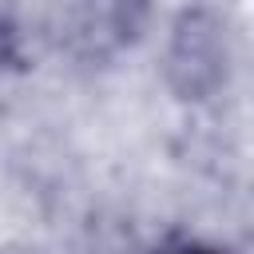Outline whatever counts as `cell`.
<instances>
[{
    "label": "cell",
    "instance_id": "1",
    "mask_svg": "<svg viewBox=\"0 0 254 254\" xmlns=\"http://www.w3.org/2000/svg\"><path fill=\"white\" fill-rule=\"evenodd\" d=\"M171 79L183 95H202L222 79L226 67V44L218 36V24L210 16H187L171 44Z\"/></svg>",
    "mask_w": 254,
    "mask_h": 254
},
{
    "label": "cell",
    "instance_id": "2",
    "mask_svg": "<svg viewBox=\"0 0 254 254\" xmlns=\"http://www.w3.org/2000/svg\"><path fill=\"white\" fill-rule=\"evenodd\" d=\"M175 254H214V250H202V246H183V250H175Z\"/></svg>",
    "mask_w": 254,
    "mask_h": 254
}]
</instances>
